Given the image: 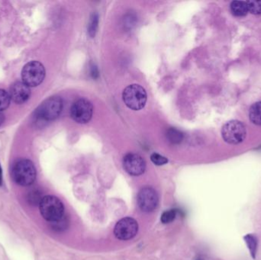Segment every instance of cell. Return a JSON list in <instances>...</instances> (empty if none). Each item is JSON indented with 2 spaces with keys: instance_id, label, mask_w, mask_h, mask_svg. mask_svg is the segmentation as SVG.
Returning <instances> with one entry per match:
<instances>
[{
  "instance_id": "cell-14",
  "label": "cell",
  "mask_w": 261,
  "mask_h": 260,
  "mask_svg": "<svg viewBox=\"0 0 261 260\" xmlns=\"http://www.w3.org/2000/svg\"><path fill=\"white\" fill-rule=\"evenodd\" d=\"M245 243L248 246V250H249L251 255L252 258H256L257 251H258V240L257 237L254 236L253 234H247L244 237Z\"/></svg>"
},
{
  "instance_id": "cell-11",
  "label": "cell",
  "mask_w": 261,
  "mask_h": 260,
  "mask_svg": "<svg viewBox=\"0 0 261 260\" xmlns=\"http://www.w3.org/2000/svg\"><path fill=\"white\" fill-rule=\"evenodd\" d=\"M9 96L11 99L17 104H22L27 102L31 96L29 86L25 82L18 81L14 82L10 88Z\"/></svg>"
},
{
  "instance_id": "cell-19",
  "label": "cell",
  "mask_w": 261,
  "mask_h": 260,
  "mask_svg": "<svg viewBox=\"0 0 261 260\" xmlns=\"http://www.w3.org/2000/svg\"><path fill=\"white\" fill-rule=\"evenodd\" d=\"M248 12L254 15H261V1H247Z\"/></svg>"
},
{
  "instance_id": "cell-22",
  "label": "cell",
  "mask_w": 261,
  "mask_h": 260,
  "mask_svg": "<svg viewBox=\"0 0 261 260\" xmlns=\"http://www.w3.org/2000/svg\"><path fill=\"white\" fill-rule=\"evenodd\" d=\"M91 75L94 79L99 77V71H98V69L96 66H92Z\"/></svg>"
},
{
  "instance_id": "cell-17",
  "label": "cell",
  "mask_w": 261,
  "mask_h": 260,
  "mask_svg": "<svg viewBox=\"0 0 261 260\" xmlns=\"http://www.w3.org/2000/svg\"><path fill=\"white\" fill-rule=\"evenodd\" d=\"M42 193L38 190H33L30 191L27 195V200L29 204L32 205H39L40 202L42 201Z\"/></svg>"
},
{
  "instance_id": "cell-21",
  "label": "cell",
  "mask_w": 261,
  "mask_h": 260,
  "mask_svg": "<svg viewBox=\"0 0 261 260\" xmlns=\"http://www.w3.org/2000/svg\"><path fill=\"white\" fill-rule=\"evenodd\" d=\"M150 160L153 162V163L157 165V166H163L168 163V160L166 157H163L159 153H154L150 156Z\"/></svg>"
},
{
  "instance_id": "cell-23",
  "label": "cell",
  "mask_w": 261,
  "mask_h": 260,
  "mask_svg": "<svg viewBox=\"0 0 261 260\" xmlns=\"http://www.w3.org/2000/svg\"><path fill=\"white\" fill-rule=\"evenodd\" d=\"M5 121V117H4L3 114L0 112V126H2V124Z\"/></svg>"
},
{
  "instance_id": "cell-2",
  "label": "cell",
  "mask_w": 261,
  "mask_h": 260,
  "mask_svg": "<svg viewBox=\"0 0 261 260\" xmlns=\"http://www.w3.org/2000/svg\"><path fill=\"white\" fill-rule=\"evenodd\" d=\"M14 181L22 186H29L36 180V169L31 160L22 159L18 160L12 168Z\"/></svg>"
},
{
  "instance_id": "cell-18",
  "label": "cell",
  "mask_w": 261,
  "mask_h": 260,
  "mask_svg": "<svg viewBox=\"0 0 261 260\" xmlns=\"http://www.w3.org/2000/svg\"><path fill=\"white\" fill-rule=\"evenodd\" d=\"M11 98L6 91L0 89V112L5 110L9 106Z\"/></svg>"
},
{
  "instance_id": "cell-15",
  "label": "cell",
  "mask_w": 261,
  "mask_h": 260,
  "mask_svg": "<svg viewBox=\"0 0 261 260\" xmlns=\"http://www.w3.org/2000/svg\"><path fill=\"white\" fill-rule=\"evenodd\" d=\"M167 137L169 141L171 142L174 144H177L182 141L184 139V134L182 132L177 130V129H168L167 132Z\"/></svg>"
},
{
  "instance_id": "cell-6",
  "label": "cell",
  "mask_w": 261,
  "mask_h": 260,
  "mask_svg": "<svg viewBox=\"0 0 261 260\" xmlns=\"http://www.w3.org/2000/svg\"><path fill=\"white\" fill-rule=\"evenodd\" d=\"M246 128L239 121H230L225 124L222 129V137L229 144L242 143L246 137Z\"/></svg>"
},
{
  "instance_id": "cell-20",
  "label": "cell",
  "mask_w": 261,
  "mask_h": 260,
  "mask_svg": "<svg viewBox=\"0 0 261 260\" xmlns=\"http://www.w3.org/2000/svg\"><path fill=\"white\" fill-rule=\"evenodd\" d=\"M176 216H177L176 210H169V211L163 213L160 220H161V222L163 224H169V223L172 222L175 219Z\"/></svg>"
},
{
  "instance_id": "cell-3",
  "label": "cell",
  "mask_w": 261,
  "mask_h": 260,
  "mask_svg": "<svg viewBox=\"0 0 261 260\" xmlns=\"http://www.w3.org/2000/svg\"><path fill=\"white\" fill-rule=\"evenodd\" d=\"M123 99L129 109L134 111L140 110L145 106L147 102V92L140 85H130L123 91Z\"/></svg>"
},
{
  "instance_id": "cell-16",
  "label": "cell",
  "mask_w": 261,
  "mask_h": 260,
  "mask_svg": "<svg viewBox=\"0 0 261 260\" xmlns=\"http://www.w3.org/2000/svg\"><path fill=\"white\" fill-rule=\"evenodd\" d=\"M99 27V15L96 12L92 14L88 25V34L91 38H94Z\"/></svg>"
},
{
  "instance_id": "cell-8",
  "label": "cell",
  "mask_w": 261,
  "mask_h": 260,
  "mask_svg": "<svg viewBox=\"0 0 261 260\" xmlns=\"http://www.w3.org/2000/svg\"><path fill=\"white\" fill-rule=\"evenodd\" d=\"M138 231V224L131 217H125L116 224L114 234L116 238L121 241H129L135 237Z\"/></svg>"
},
{
  "instance_id": "cell-24",
  "label": "cell",
  "mask_w": 261,
  "mask_h": 260,
  "mask_svg": "<svg viewBox=\"0 0 261 260\" xmlns=\"http://www.w3.org/2000/svg\"><path fill=\"white\" fill-rule=\"evenodd\" d=\"M2 185V167H1V165H0V186Z\"/></svg>"
},
{
  "instance_id": "cell-9",
  "label": "cell",
  "mask_w": 261,
  "mask_h": 260,
  "mask_svg": "<svg viewBox=\"0 0 261 260\" xmlns=\"http://www.w3.org/2000/svg\"><path fill=\"white\" fill-rule=\"evenodd\" d=\"M137 201L141 211L150 212L154 211L158 204V195L154 189L145 187L139 192Z\"/></svg>"
},
{
  "instance_id": "cell-4",
  "label": "cell",
  "mask_w": 261,
  "mask_h": 260,
  "mask_svg": "<svg viewBox=\"0 0 261 260\" xmlns=\"http://www.w3.org/2000/svg\"><path fill=\"white\" fill-rule=\"evenodd\" d=\"M45 66L38 61H31L22 70V82L29 87L39 86L45 77Z\"/></svg>"
},
{
  "instance_id": "cell-7",
  "label": "cell",
  "mask_w": 261,
  "mask_h": 260,
  "mask_svg": "<svg viewBox=\"0 0 261 260\" xmlns=\"http://www.w3.org/2000/svg\"><path fill=\"white\" fill-rule=\"evenodd\" d=\"M93 104L88 99H79L73 102L70 109V116L74 122L86 124L93 117Z\"/></svg>"
},
{
  "instance_id": "cell-13",
  "label": "cell",
  "mask_w": 261,
  "mask_h": 260,
  "mask_svg": "<svg viewBox=\"0 0 261 260\" xmlns=\"http://www.w3.org/2000/svg\"><path fill=\"white\" fill-rule=\"evenodd\" d=\"M249 119L255 125L261 126V102H256L250 108Z\"/></svg>"
},
{
  "instance_id": "cell-1",
  "label": "cell",
  "mask_w": 261,
  "mask_h": 260,
  "mask_svg": "<svg viewBox=\"0 0 261 260\" xmlns=\"http://www.w3.org/2000/svg\"><path fill=\"white\" fill-rule=\"evenodd\" d=\"M39 209L42 217L50 222H56L64 217L65 206L56 196L43 197L39 204Z\"/></svg>"
},
{
  "instance_id": "cell-10",
  "label": "cell",
  "mask_w": 261,
  "mask_h": 260,
  "mask_svg": "<svg viewBox=\"0 0 261 260\" xmlns=\"http://www.w3.org/2000/svg\"><path fill=\"white\" fill-rule=\"evenodd\" d=\"M123 166L126 171L130 176H140L146 170L145 160L137 153H130L126 155L123 160Z\"/></svg>"
},
{
  "instance_id": "cell-12",
  "label": "cell",
  "mask_w": 261,
  "mask_h": 260,
  "mask_svg": "<svg viewBox=\"0 0 261 260\" xmlns=\"http://www.w3.org/2000/svg\"><path fill=\"white\" fill-rule=\"evenodd\" d=\"M230 8L232 15L237 17L245 16L248 12V5L244 1H234L231 3Z\"/></svg>"
},
{
  "instance_id": "cell-5",
  "label": "cell",
  "mask_w": 261,
  "mask_h": 260,
  "mask_svg": "<svg viewBox=\"0 0 261 260\" xmlns=\"http://www.w3.org/2000/svg\"><path fill=\"white\" fill-rule=\"evenodd\" d=\"M63 106V100L62 98L58 96L49 98L37 109V117L46 122L55 120L59 117L62 113Z\"/></svg>"
}]
</instances>
